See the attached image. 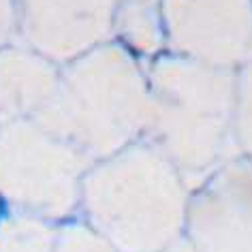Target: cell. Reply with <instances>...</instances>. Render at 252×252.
<instances>
[{
    "label": "cell",
    "mask_w": 252,
    "mask_h": 252,
    "mask_svg": "<svg viewBox=\"0 0 252 252\" xmlns=\"http://www.w3.org/2000/svg\"><path fill=\"white\" fill-rule=\"evenodd\" d=\"M167 52L237 68L250 60L252 0H162Z\"/></svg>",
    "instance_id": "5"
},
{
    "label": "cell",
    "mask_w": 252,
    "mask_h": 252,
    "mask_svg": "<svg viewBox=\"0 0 252 252\" xmlns=\"http://www.w3.org/2000/svg\"><path fill=\"white\" fill-rule=\"evenodd\" d=\"M150 118L148 66L109 41L62 66L58 92L34 120L94 162L148 137Z\"/></svg>",
    "instance_id": "3"
},
{
    "label": "cell",
    "mask_w": 252,
    "mask_h": 252,
    "mask_svg": "<svg viewBox=\"0 0 252 252\" xmlns=\"http://www.w3.org/2000/svg\"><path fill=\"white\" fill-rule=\"evenodd\" d=\"M62 66L15 41L0 49V122L39 118L60 88Z\"/></svg>",
    "instance_id": "8"
},
{
    "label": "cell",
    "mask_w": 252,
    "mask_h": 252,
    "mask_svg": "<svg viewBox=\"0 0 252 252\" xmlns=\"http://www.w3.org/2000/svg\"><path fill=\"white\" fill-rule=\"evenodd\" d=\"M118 0H17V41L60 66L113 41Z\"/></svg>",
    "instance_id": "7"
},
{
    "label": "cell",
    "mask_w": 252,
    "mask_h": 252,
    "mask_svg": "<svg viewBox=\"0 0 252 252\" xmlns=\"http://www.w3.org/2000/svg\"><path fill=\"white\" fill-rule=\"evenodd\" d=\"M17 41V0H0V49Z\"/></svg>",
    "instance_id": "13"
},
{
    "label": "cell",
    "mask_w": 252,
    "mask_h": 252,
    "mask_svg": "<svg viewBox=\"0 0 252 252\" xmlns=\"http://www.w3.org/2000/svg\"><path fill=\"white\" fill-rule=\"evenodd\" d=\"M235 139L239 154L252 160V58L237 68Z\"/></svg>",
    "instance_id": "11"
},
{
    "label": "cell",
    "mask_w": 252,
    "mask_h": 252,
    "mask_svg": "<svg viewBox=\"0 0 252 252\" xmlns=\"http://www.w3.org/2000/svg\"><path fill=\"white\" fill-rule=\"evenodd\" d=\"M56 252H118L86 222H71L58 231Z\"/></svg>",
    "instance_id": "12"
},
{
    "label": "cell",
    "mask_w": 252,
    "mask_h": 252,
    "mask_svg": "<svg viewBox=\"0 0 252 252\" xmlns=\"http://www.w3.org/2000/svg\"><path fill=\"white\" fill-rule=\"evenodd\" d=\"M113 41L150 64L167 52L162 0H118Z\"/></svg>",
    "instance_id": "9"
},
{
    "label": "cell",
    "mask_w": 252,
    "mask_h": 252,
    "mask_svg": "<svg viewBox=\"0 0 252 252\" xmlns=\"http://www.w3.org/2000/svg\"><path fill=\"white\" fill-rule=\"evenodd\" d=\"M250 58H252V49H250Z\"/></svg>",
    "instance_id": "15"
},
{
    "label": "cell",
    "mask_w": 252,
    "mask_h": 252,
    "mask_svg": "<svg viewBox=\"0 0 252 252\" xmlns=\"http://www.w3.org/2000/svg\"><path fill=\"white\" fill-rule=\"evenodd\" d=\"M92 160L39 120L0 122V199L13 212L62 220L81 203Z\"/></svg>",
    "instance_id": "4"
},
{
    "label": "cell",
    "mask_w": 252,
    "mask_h": 252,
    "mask_svg": "<svg viewBox=\"0 0 252 252\" xmlns=\"http://www.w3.org/2000/svg\"><path fill=\"white\" fill-rule=\"evenodd\" d=\"M58 231L39 216L15 212L0 222V252H56Z\"/></svg>",
    "instance_id": "10"
},
{
    "label": "cell",
    "mask_w": 252,
    "mask_h": 252,
    "mask_svg": "<svg viewBox=\"0 0 252 252\" xmlns=\"http://www.w3.org/2000/svg\"><path fill=\"white\" fill-rule=\"evenodd\" d=\"M184 175L150 139L94 160L81 182L86 224L118 252H165L184 239Z\"/></svg>",
    "instance_id": "1"
},
{
    "label": "cell",
    "mask_w": 252,
    "mask_h": 252,
    "mask_svg": "<svg viewBox=\"0 0 252 252\" xmlns=\"http://www.w3.org/2000/svg\"><path fill=\"white\" fill-rule=\"evenodd\" d=\"M165 252H192V250H190V246L186 244V239H180L178 244H175V246H171V248H169V250H165Z\"/></svg>",
    "instance_id": "14"
},
{
    "label": "cell",
    "mask_w": 252,
    "mask_h": 252,
    "mask_svg": "<svg viewBox=\"0 0 252 252\" xmlns=\"http://www.w3.org/2000/svg\"><path fill=\"white\" fill-rule=\"evenodd\" d=\"M184 239L192 252H252V160L235 156L190 190Z\"/></svg>",
    "instance_id": "6"
},
{
    "label": "cell",
    "mask_w": 252,
    "mask_h": 252,
    "mask_svg": "<svg viewBox=\"0 0 252 252\" xmlns=\"http://www.w3.org/2000/svg\"><path fill=\"white\" fill-rule=\"evenodd\" d=\"M148 66L152 118L148 137L184 175L188 190L239 154L235 68L165 52Z\"/></svg>",
    "instance_id": "2"
}]
</instances>
